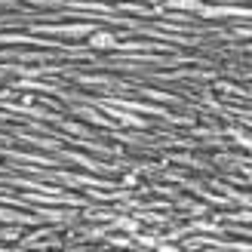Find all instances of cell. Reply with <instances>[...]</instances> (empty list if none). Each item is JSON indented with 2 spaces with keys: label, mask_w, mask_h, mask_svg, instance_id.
<instances>
[{
  "label": "cell",
  "mask_w": 252,
  "mask_h": 252,
  "mask_svg": "<svg viewBox=\"0 0 252 252\" xmlns=\"http://www.w3.org/2000/svg\"><path fill=\"white\" fill-rule=\"evenodd\" d=\"M90 46H98V49H111V46H117V37H114V34H93Z\"/></svg>",
  "instance_id": "cell-1"
},
{
  "label": "cell",
  "mask_w": 252,
  "mask_h": 252,
  "mask_svg": "<svg viewBox=\"0 0 252 252\" xmlns=\"http://www.w3.org/2000/svg\"><path fill=\"white\" fill-rule=\"evenodd\" d=\"M219 3H240V0H219ZM243 3H246V0H243Z\"/></svg>",
  "instance_id": "cell-2"
}]
</instances>
